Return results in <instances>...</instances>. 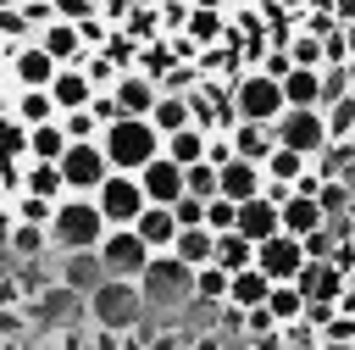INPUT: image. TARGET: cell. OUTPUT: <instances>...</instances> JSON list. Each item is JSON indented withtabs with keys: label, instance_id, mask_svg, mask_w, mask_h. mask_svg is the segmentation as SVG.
<instances>
[{
	"label": "cell",
	"instance_id": "1",
	"mask_svg": "<svg viewBox=\"0 0 355 350\" xmlns=\"http://www.w3.org/2000/svg\"><path fill=\"white\" fill-rule=\"evenodd\" d=\"M100 150H105L111 172L139 178L150 161H161V156H166V139L155 133V122H150V117H122V122H111V128L100 133Z\"/></svg>",
	"mask_w": 355,
	"mask_h": 350
},
{
	"label": "cell",
	"instance_id": "2",
	"mask_svg": "<svg viewBox=\"0 0 355 350\" xmlns=\"http://www.w3.org/2000/svg\"><path fill=\"white\" fill-rule=\"evenodd\" d=\"M105 217H100V206L94 200H61L55 206V222H50V244H55V256H72V250H100L105 244Z\"/></svg>",
	"mask_w": 355,
	"mask_h": 350
},
{
	"label": "cell",
	"instance_id": "3",
	"mask_svg": "<svg viewBox=\"0 0 355 350\" xmlns=\"http://www.w3.org/2000/svg\"><path fill=\"white\" fill-rule=\"evenodd\" d=\"M89 322L100 328V333H139V322H144V294H139V283H116V278H105L89 300Z\"/></svg>",
	"mask_w": 355,
	"mask_h": 350
},
{
	"label": "cell",
	"instance_id": "4",
	"mask_svg": "<svg viewBox=\"0 0 355 350\" xmlns=\"http://www.w3.org/2000/svg\"><path fill=\"white\" fill-rule=\"evenodd\" d=\"M283 111H288L283 83H272V78H261V72H250V67L233 78V117H239V122L277 128V122H283Z\"/></svg>",
	"mask_w": 355,
	"mask_h": 350
},
{
	"label": "cell",
	"instance_id": "5",
	"mask_svg": "<svg viewBox=\"0 0 355 350\" xmlns=\"http://www.w3.org/2000/svg\"><path fill=\"white\" fill-rule=\"evenodd\" d=\"M139 294L150 311H166V306H189L194 300V272L178 261V256H155L150 272L139 278Z\"/></svg>",
	"mask_w": 355,
	"mask_h": 350
},
{
	"label": "cell",
	"instance_id": "6",
	"mask_svg": "<svg viewBox=\"0 0 355 350\" xmlns=\"http://www.w3.org/2000/svg\"><path fill=\"white\" fill-rule=\"evenodd\" d=\"M150 261H155V250H150L133 228H111L105 244H100V267H105V278H116V283H139V278L150 272Z\"/></svg>",
	"mask_w": 355,
	"mask_h": 350
},
{
	"label": "cell",
	"instance_id": "7",
	"mask_svg": "<svg viewBox=\"0 0 355 350\" xmlns=\"http://www.w3.org/2000/svg\"><path fill=\"white\" fill-rule=\"evenodd\" d=\"M272 133H277V150H294V156H305V161H322V156L333 150L322 111H283V122H277Z\"/></svg>",
	"mask_w": 355,
	"mask_h": 350
},
{
	"label": "cell",
	"instance_id": "8",
	"mask_svg": "<svg viewBox=\"0 0 355 350\" xmlns=\"http://www.w3.org/2000/svg\"><path fill=\"white\" fill-rule=\"evenodd\" d=\"M94 206H100L105 228H139V217L150 211L144 183H139V178H122V172H111V178H105V189L94 194Z\"/></svg>",
	"mask_w": 355,
	"mask_h": 350
},
{
	"label": "cell",
	"instance_id": "9",
	"mask_svg": "<svg viewBox=\"0 0 355 350\" xmlns=\"http://www.w3.org/2000/svg\"><path fill=\"white\" fill-rule=\"evenodd\" d=\"M61 178H67V194L94 200V194L105 189V178H111V161H105L100 144H72V150L61 156Z\"/></svg>",
	"mask_w": 355,
	"mask_h": 350
},
{
	"label": "cell",
	"instance_id": "10",
	"mask_svg": "<svg viewBox=\"0 0 355 350\" xmlns=\"http://www.w3.org/2000/svg\"><path fill=\"white\" fill-rule=\"evenodd\" d=\"M311 261H305V244L300 239H288V233H277V239H266L261 250H255V272L277 289V283H300V272H305Z\"/></svg>",
	"mask_w": 355,
	"mask_h": 350
},
{
	"label": "cell",
	"instance_id": "11",
	"mask_svg": "<svg viewBox=\"0 0 355 350\" xmlns=\"http://www.w3.org/2000/svg\"><path fill=\"white\" fill-rule=\"evenodd\" d=\"M139 183H144V200H150V206H166V211H172V206L189 194V172H183L172 156L150 161V167L139 172Z\"/></svg>",
	"mask_w": 355,
	"mask_h": 350
},
{
	"label": "cell",
	"instance_id": "12",
	"mask_svg": "<svg viewBox=\"0 0 355 350\" xmlns=\"http://www.w3.org/2000/svg\"><path fill=\"white\" fill-rule=\"evenodd\" d=\"M55 283H61V289H72L78 300H89V294L105 283L100 250H72V256H55Z\"/></svg>",
	"mask_w": 355,
	"mask_h": 350
},
{
	"label": "cell",
	"instance_id": "13",
	"mask_svg": "<svg viewBox=\"0 0 355 350\" xmlns=\"http://www.w3.org/2000/svg\"><path fill=\"white\" fill-rule=\"evenodd\" d=\"M33 44H39L55 67H83V61H89V50H83V28H78V22H67V17H55Z\"/></svg>",
	"mask_w": 355,
	"mask_h": 350
},
{
	"label": "cell",
	"instance_id": "14",
	"mask_svg": "<svg viewBox=\"0 0 355 350\" xmlns=\"http://www.w3.org/2000/svg\"><path fill=\"white\" fill-rule=\"evenodd\" d=\"M50 94H55V111H61V117H78V111H89V106L100 100L94 78H89L83 67H61V78L50 83Z\"/></svg>",
	"mask_w": 355,
	"mask_h": 350
},
{
	"label": "cell",
	"instance_id": "15",
	"mask_svg": "<svg viewBox=\"0 0 355 350\" xmlns=\"http://www.w3.org/2000/svg\"><path fill=\"white\" fill-rule=\"evenodd\" d=\"M55 78H61V67L39 44H17V56H11V83L17 89H50Z\"/></svg>",
	"mask_w": 355,
	"mask_h": 350
},
{
	"label": "cell",
	"instance_id": "16",
	"mask_svg": "<svg viewBox=\"0 0 355 350\" xmlns=\"http://www.w3.org/2000/svg\"><path fill=\"white\" fill-rule=\"evenodd\" d=\"M11 122L17 128H50V122H61V111H55V94L50 89H17V100H11Z\"/></svg>",
	"mask_w": 355,
	"mask_h": 350
},
{
	"label": "cell",
	"instance_id": "17",
	"mask_svg": "<svg viewBox=\"0 0 355 350\" xmlns=\"http://www.w3.org/2000/svg\"><path fill=\"white\" fill-rule=\"evenodd\" d=\"M239 233H244V239H250V244L261 250L266 239H277V233H283V211H277V206H272V200L261 194V200L239 206Z\"/></svg>",
	"mask_w": 355,
	"mask_h": 350
},
{
	"label": "cell",
	"instance_id": "18",
	"mask_svg": "<svg viewBox=\"0 0 355 350\" xmlns=\"http://www.w3.org/2000/svg\"><path fill=\"white\" fill-rule=\"evenodd\" d=\"M261 189H266V167H250V161H227L222 167V200L250 206V200H261Z\"/></svg>",
	"mask_w": 355,
	"mask_h": 350
},
{
	"label": "cell",
	"instance_id": "19",
	"mask_svg": "<svg viewBox=\"0 0 355 350\" xmlns=\"http://www.w3.org/2000/svg\"><path fill=\"white\" fill-rule=\"evenodd\" d=\"M111 94H116V111H122V117H150L155 100H161V89H155L144 72H122V83H116Z\"/></svg>",
	"mask_w": 355,
	"mask_h": 350
},
{
	"label": "cell",
	"instance_id": "20",
	"mask_svg": "<svg viewBox=\"0 0 355 350\" xmlns=\"http://www.w3.org/2000/svg\"><path fill=\"white\" fill-rule=\"evenodd\" d=\"M272 150H277V133H272V128H255V122H239V128H233V161L266 167Z\"/></svg>",
	"mask_w": 355,
	"mask_h": 350
},
{
	"label": "cell",
	"instance_id": "21",
	"mask_svg": "<svg viewBox=\"0 0 355 350\" xmlns=\"http://www.w3.org/2000/svg\"><path fill=\"white\" fill-rule=\"evenodd\" d=\"M327 228V211H322V200H305V194H294L288 206H283V233L288 239H311V233H322Z\"/></svg>",
	"mask_w": 355,
	"mask_h": 350
},
{
	"label": "cell",
	"instance_id": "22",
	"mask_svg": "<svg viewBox=\"0 0 355 350\" xmlns=\"http://www.w3.org/2000/svg\"><path fill=\"white\" fill-rule=\"evenodd\" d=\"M133 233H139L155 256H172V244H178V233H183V228H178V217H172L166 206H150V211L139 217V228H133Z\"/></svg>",
	"mask_w": 355,
	"mask_h": 350
},
{
	"label": "cell",
	"instance_id": "23",
	"mask_svg": "<svg viewBox=\"0 0 355 350\" xmlns=\"http://www.w3.org/2000/svg\"><path fill=\"white\" fill-rule=\"evenodd\" d=\"M294 289L305 294V306H333V300H338V267H333V261H311Z\"/></svg>",
	"mask_w": 355,
	"mask_h": 350
},
{
	"label": "cell",
	"instance_id": "24",
	"mask_svg": "<svg viewBox=\"0 0 355 350\" xmlns=\"http://www.w3.org/2000/svg\"><path fill=\"white\" fill-rule=\"evenodd\" d=\"M22 194H33V200H50V206L72 200V194H67V178H61V167H44V161H28V172H22Z\"/></svg>",
	"mask_w": 355,
	"mask_h": 350
},
{
	"label": "cell",
	"instance_id": "25",
	"mask_svg": "<svg viewBox=\"0 0 355 350\" xmlns=\"http://www.w3.org/2000/svg\"><path fill=\"white\" fill-rule=\"evenodd\" d=\"M172 256H178L189 272H200V267L216 261V233H211V228H183L178 244H172Z\"/></svg>",
	"mask_w": 355,
	"mask_h": 350
},
{
	"label": "cell",
	"instance_id": "26",
	"mask_svg": "<svg viewBox=\"0 0 355 350\" xmlns=\"http://www.w3.org/2000/svg\"><path fill=\"white\" fill-rule=\"evenodd\" d=\"M266 294H272V283H266L255 267H250V272H239V278L227 283V306H233V311H244V317H250V311H266Z\"/></svg>",
	"mask_w": 355,
	"mask_h": 350
},
{
	"label": "cell",
	"instance_id": "27",
	"mask_svg": "<svg viewBox=\"0 0 355 350\" xmlns=\"http://www.w3.org/2000/svg\"><path fill=\"white\" fill-rule=\"evenodd\" d=\"M150 122H155V133H161V139H172V133H183V128H194L189 94H161V100H155V111H150Z\"/></svg>",
	"mask_w": 355,
	"mask_h": 350
},
{
	"label": "cell",
	"instance_id": "28",
	"mask_svg": "<svg viewBox=\"0 0 355 350\" xmlns=\"http://www.w3.org/2000/svg\"><path fill=\"white\" fill-rule=\"evenodd\" d=\"M211 267H222L227 278H239V272H250V267H255V244H250L244 233H222V239H216V261H211Z\"/></svg>",
	"mask_w": 355,
	"mask_h": 350
},
{
	"label": "cell",
	"instance_id": "29",
	"mask_svg": "<svg viewBox=\"0 0 355 350\" xmlns=\"http://www.w3.org/2000/svg\"><path fill=\"white\" fill-rule=\"evenodd\" d=\"M305 311H311V306H305V294H300L294 283H277V289L266 294V317H272L277 328H294V322H300Z\"/></svg>",
	"mask_w": 355,
	"mask_h": 350
},
{
	"label": "cell",
	"instance_id": "30",
	"mask_svg": "<svg viewBox=\"0 0 355 350\" xmlns=\"http://www.w3.org/2000/svg\"><path fill=\"white\" fill-rule=\"evenodd\" d=\"M205 144H211V133H200V128H183V133H172L166 139V156L189 172V167H200L205 161Z\"/></svg>",
	"mask_w": 355,
	"mask_h": 350
},
{
	"label": "cell",
	"instance_id": "31",
	"mask_svg": "<svg viewBox=\"0 0 355 350\" xmlns=\"http://www.w3.org/2000/svg\"><path fill=\"white\" fill-rule=\"evenodd\" d=\"M44 300H50V306H44V311H33V317H39L44 328H61V322H72L78 311H89V306H83V300H78L72 289H61V283H55V289H50Z\"/></svg>",
	"mask_w": 355,
	"mask_h": 350
},
{
	"label": "cell",
	"instance_id": "32",
	"mask_svg": "<svg viewBox=\"0 0 355 350\" xmlns=\"http://www.w3.org/2000/svg\"><path fill=\"white\" fill-rule=\"evenodd\" d=\"M227 272L222 267H200L194 272V300H205V306H227Z\"/></svg>",
	"mask_w": 355,
	"mask_h": 350
},
{
	"label": "cell",
	"instance_id": "33",
	"mask_svg": "<svg viewBox=\"0 0 355 350\" xmlns=\"http://www.w3.org/2000/svg\"><path fill=\"white\" fill-rule=\"evenodd\" d=\"M305 167H311L305 156H294V150H272V161H266V178H272V183H288V189H294V183L305 178Z\"/></svg>",
	"mask_w": 355,
	"mask_h": 350
},
{
	"label": "cell",
	"instance_id": "34",
	"mask_svg": "<svg viewBox=\"0 0 355 350\" xmlns=\"http://www.w3.org/2000/svg\"><path fill=\"white\" fill-rule=\"evenodd\" d=\"M322 117H327V139H333V144L355 139V94H344V100H338V106H327Z\"/></svg>",
	"mask_w": 355,
	"mask_h": 350
},
{
	"label": "cell",
	"instance_id": "35",
	"mask_svg": "<svg viewBox=\"0 0 355 350\" xmlns=\"http://www.w3.org/2000/svg\"><path fill=\"white\" fill-rule=\"evenodd\" d=\"M227 28H222V11H205V6H189V39H200V44H211V39H222Z\"/></svg>",
	"mask_w": 355,
	"mask_h": 350
},
{
	"label": "cell",
	"instance_id": "36",
	"mask_svg": "<svg viewBox=\"0 0 355 350\" xmlns=\"http://www.w3.org/2000/svg\"><path fill=\"white\" fill-rule=\"evenodd\" d=\"M44 244H50V228H22V222L11 228V250H17V256H33V250H44Z\"/></svg>",
	"mask_w": 355,
	"mask_h": 350
},
{
	"label": "cell",
	"instance_id": "37",
	"mask_svg": "<svg viewBox=\"0 0 355 350\" xmlns=\"http://www.w3.org/2000/svg\"><path fill=\"white\" fill-rule=\"evenodd\" d=\"M172 217H178V228H205V200H194V194H183V200L172 206Z\"/></svg>",
	"mask_w": 355,
	"mask_h": 350
},
{
	"label": "cell",
	"instance_id": "38",
	"mask_svg": "<svg viewBox=\"0 0 355 350\" xmlns=\"http://www.w3.org/2000/svg\"><path fill=\"white\" fill-rule=\"evenodd\" d=\"M316 200H322V211H327V222H333V217H338V206L349 200V189H344V183H327V189H322Z\"/></svg>",
	"mask_w": 355,
	"mask_h": 350
},
{
	"label": "cell",
	"instance_id": "39",
	"mask_svg": "<svg viewBox=\"0 0 355 350\" xmlns=\"http://www.w3.org/2000/svg\"><path fill=\"white\" fill-rule=\"evenodd\" d=\"M89 344H94V350H128V333H100V328H94Z\"/></svg>",
	"mask_w": 355,
	"mask_h": 350
},
{
	"label": "cell",
	"instance_id": "40",
	"mask_svg": "<svg viewBox=\"0 0 355 350\" xmlns=\"http://www.w3.org/2000/svg\"><path fill=\"white\" fill-rule=\"evenodd\" d=\"M0 350H6V339H0Z\"/></svg>",
	"mask_w": 355,
	"mask_h": 350
}]
</instances>
